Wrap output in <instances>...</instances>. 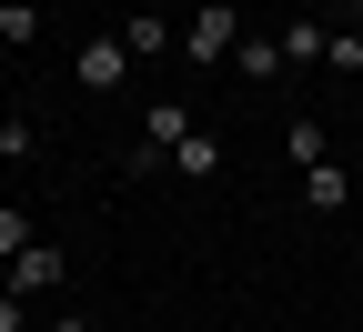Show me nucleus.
Instances as JSON below:
<instances>
[{
  "mask_svg": "<svg viewBox=\"0 0 363 332\" xmlns=\"http://www.w3.org/2000/svg\"><path fill=\"white\" fill-rule=\"evenodd\" d=\"M222 51H242V11H233V0H212V11L182 21V61H192V71H212Z\"/></svg>",
  "mask_w": 363,
  "mask_h": 332,
  "instance_id": "obj_1",
  "label": "nucleus"
},
{
  "mask_svg": "<svg viewBox=\"0 0 363 332\" xmlns=\"http://www.w3.org/2000/svg\"><path fill=\"white\" fill-rule=\"evenodd\" d=\"M71 81H81V91H121V81H131V51H121V30H111V40H81Z\"/></svg>",
  "mask_w": 363,
  "mask_h": 332,
  "instance_id": "obj_2",
  "label": "nucleus"
},
{
  "mask_svg": "<svg viewBox=\"0 0 363 332\" xmlns=\"http://www.w3.org/2000/svg\"><path fill=\"white\" fill-rule=\"evenodd\" d=\"M303 212H323V222H343V212H353V171H333V161H313V171H303Z\"/></svg>",
  "mask_w": 363,
  "mask_h": 332,
  "instance_id": "obj_3",
  "label": "nucleus"
},
{
  "mask_svg": "<svg viewBox=\"0 0 363 332\" xmlns=\"http://www.w3.org/2000/svg\"><path fill=\"white\" fill-rule=\"evenodd\" d=\"M121 51H131V61H162V51H182V30H172L162 11H131V21H121Z\"/></svg>",
  "mask_w": 363,
  "mask_h": 332,
  "instance_id": "obj_4",
  "label": "nucleus"
},
{
  "mask_svg": "<svg viewBox=\"0 0 363 332\" xmlns=\"http://www.w3.org/2000/svg\"><path fill=\"white\" fill-rule=\"evenodd\" d=\"M11 292H21V302H40V292H61V252H40V242H30V252L11 262Z\"/></svg>",
  "mask_w": 363,
  "mask_h": 332,
  "instance_id": "obj_5",
  "label": "nucleus"
},
{
  "mask_svg": "<svg viewBox=\"0 0 363 332\" xmlns=\"http://www.w3.org/2000/svg\"><path fill=\"white\" fill-rule=\"evenodd\" d=\"M323 51H333V30L313 21V11H293V21H283V61H303V71H313Z\"/></svg>",
  "mask_w": 363,
  "mask_h": 332,
  "instance_id": "obj_6",
  "label": "nucleus"
},
{
  "mask_svg": "<svg viewBox=\"0 0 363 332\" xmlns=\"http://www.w3.org/2000/svg\"><path fill=\"white\" fill-rule=\"evenodd\" d=\"M283 151H293V171H313V161H333V141H323V121H313V111H303V121L283 131Z\"/></svg>",
  "mask_w": 363,
  "mask_h": 332,
  "instance_id": "obj_7",
  "label": "nucleus"
},
{
  "mask_svg": "<svg viewBox=\"0 0 363 332\" xmlns=\"http://www.w3.org/2000/svg\"><path fill=\"white\" fill-rule=\"evenodd\" d=\"M0 40L30 51V40H40V0H0Z\"/></svg>",
  "mask_w": 363,
  "mask_h": 332,
  "instance_id": "obj_8",
  "label": "nucleus"
},
{
  "mask_svg": "<svg viewBox=\"0 0 363 332\" xmlns=\"http://www.w3.org/2000/svg\"><path fill=\"white\" fill-rule=\"evenodd\" d=\"M172 171H182V181H202V171H222V141H212V131H192V141H182V151H172Z\"/></svg>",
  "mask_w": 363,
  "mask_h": 332,
  "instance_id": "obj_9",
  "label": "nucleus"
},
{
  "mask_svg": "<svg viewBox=\"0 0 363 332\" xmlns=\"http://www.w3.org/2000/svg\"><path fill=\"white\" fill-rule=\"evenodd\" d=\"M233 71H242V81H272V71H283V40H242Z\"/></svg>",
  "mask_w": 363,
  "mask_h": 332,
  "instance_id": "obj_10",
  "label": "nucleus"
},
{
  "mask_svg": "<svg viewBox=\"0 0 363 332\" xmlns=\"http://www.w3.org/2000/svg\"><path fill=\"white\" fill-rule=\"evenodd\" d=\"M21 252H30V212H21V202H0V262H21Z\"/></svg>",
  "mask_w": 363,
  "mask_h": 332,
  "instance_id": "obj_11",
  "label": "nucleus"
},
{
  "mask_svg": "<svg viewBox=\"0 0 363 332\" xmlns=\"http://www.w3.org/2000/svg\"><path fill=\"white\" fill-rule=\"evenodd\" d=\"M323 71H343V81L363 71V30H333V51H323Z\"/></svg>",
  "mask_w": 363,
  "mask_h": 332,
  "instance_id": "obj_12",
  "label": "nucleus"
},
{
  "mask_svg": "<svg viewBox=\"0 0 363 332\" xmlns=\"http://www.w3.org/2000/svg\"><path fill=\"white\" fill-rule=\"evenodd\" d=\"M0 161H30V121L21 111H0Z\"/></svg>",
  "mask_w": 363,
  "mask_h": 332,
  "instance_id": "obj_13",
  "label": "nucleus"
},
{
  "mask_svg": "<svg viewBox=\"0 0 363 332\" xmlns=\"http://www.w3.org/2000/svg\"><path fill=\"white\" fill-rule=\"evenodd\" d=\"M0 332H30V302L21 292H0Z\"/></svg>",
  "mask_w": 363,
  "mask_h": 332,
  "instance_id": "obj_14",
  "label": "nucleus"
},
{
  "mask_svg": "<svg viewBox=\"0 0 363 332\" xmlns=\"http://www.w3.org/2000/svg\"><path fill=\"white\" fill-rule=\"evenodd\" d=\"M40 332H91V322H81V312H51V322H40Z\"/></svg>",
  "mask_w": 363,
  "mask_h": 332,
  "instance_id": "obj_15",
  "label": "nucleus"
},
{
  "mask_svg": "<svg viewBox=\"0 0 363 332\" xmlns=\"http://www.w3.org/2000/svg\"><path fill=\"white\" fill-rule=\"evenodd\" d=\"M343 11H353V30H363V0H343Z\"/></svg>",
  "mask_w": 363,
  "mask_h": 332,
  "instance_id": "obj_16",
  "label": "nucleus"
}]
</instances>
